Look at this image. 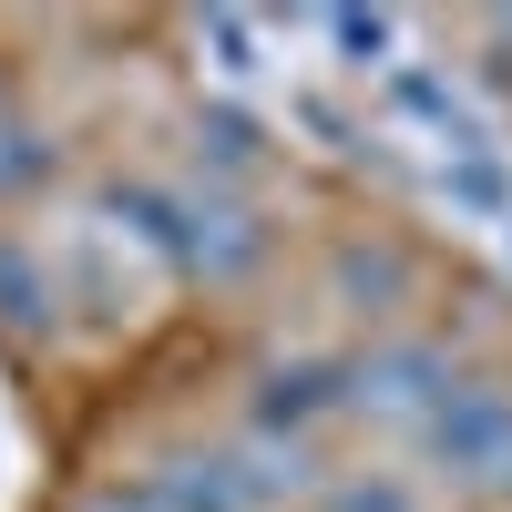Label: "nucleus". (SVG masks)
I'll return each mask as SVG.
<instances>
[{"label": "nucleus", "instance_id": "nucleus-1", "mask_svg": "<svg viewBox=\"0 0 512 512\" xmlns=\"http://www.w3.org/2000/svg\"><path fill=\"white\" fill-rule=\"evenodd\" d=\"M431 472L472 502H512V379H461L431 431Z\"/></svg>", "mask_w": 512, "mask_h": 512}, {"label": "nucleus", "instance_id": "nucleus-2", "mask_svg": "<svg viewBox=\"0 0 512 512\" xmlns=\"http://www.w3.org/2000/svg\"><path fill=\"white\" fill-rule=\"evenodd\" d=\"M451 390H461L451 349H431V338H369L359 379H349V410L359 420H390V431H431Z\"/></svg>", "mask_w": 512, "mask_h": 512}, {"label": "nucleus", "instance_id": "nucleus-3", "mask_svg": "<svg viewBox=\"0 0 512 512\" xmlns=\"http://www.w3.org/2000/svg\"><path fill=\"white\" fill-rule=\"evenodd\" d=\"M349 379H359V359H328V349L267 359V369L246 379V420H256V441H308L318 420L349 410Z\"/></svg>", "mask_w": 512, "mask_h": 512}, {"label": "nucleus", "instance_id": "nucleus-4", "mask_svg": "<svg viewBox=\"0 0 512 512\" xmlns=\"http://www.w3.org/2000/svg\"><path fill=\"white\" fill-rule=\"evenodd\" d=\"M267 216H256L246 195H226V185H185V277H205V287H236V277H256L267 267Z\"/></svg>", "mask_w": 512, "mask_h": 512}, {"label": "nucleus", "instance_id": "nucleus-5", "mask_svg": "<svg viewBox=\"0 0 512 512\" xmlns=\"http://www.w3.org/2000/svg\"><path fill=\"white\" fill-rule=\"evenodd\" d=\"M328 297H338L349 318L390 328L410 297H420V256H410L400 236H338V246H328Z\"/></svg>", "mask_w": 512, "mask_h": 512}, {"label": "nucleus", "instance_id": "nucleus-6", "mask_svg": "<svg viewBox=\"0 0 512 512\" xmlns=\"http://www.w3.org/2000/svg\"><path fill=\"white\" fill-rule=\"evenodd\" d=\"M62 308H72V287H62L52 256H41V236H0V328L11 338H52Z\"/></svg>", "mask_w": 512, "mask_h": 512}, {"label": "nucleus", "instance_id": "nucleus-7", "mask_svg": "<svg viewBox=\"0 0 512 512\" xmlns=\"http://www.w3.org/2000/svg\"><path fill=\"white\" fill-rule=\"evenodd\" d=\"M390 103L420 123V134H441L451 154H492V144H482V123L461 113V93H451V82H441L431 62H390Z\"/></svg>", "mask_w": 512, "mask_h": 512}, {"label": "nucleus", "instance_id": "nucleus-8", "mask_svg": "<svg viewBox=\"0 0 512 512\" xmlns=\"http://www.w3.org/2000/svg\"><path fill=\"white\" fill-rule=\"evenodd\" d=\"M195 154H205V185H246L267 164V123L236 113V103H205L195 113Z\"/></svg>", "mask_w": 512, "mask_h": 512}, {"label": "nucleus", "instance_id": "nucleus-9", "mask_svg": "<svg viewBox=\"0 0 512 512\" xmlns=\"http://www.w3.org/2000/svg\"><path fill=\"white\" fill-rule=\"evenodd\" d=\"M308 512H420V492L410 472H328Z\"/></svg>", "mask_w": 512, "mask_h": 512}, {"label": "nucleus", "instance_id": "nucleus-10", "mask_svg": "<svg viewBox=\"0 0 512 512\" xmlns=\"http://www.w3.org/2000/svg\"><path fill=\"white\" fill-rule=\"evenodd\" d=\"M441 195L472 205V216H502V226H512V175H502V154H451V164H441Z\"/></svg>", "mask_w": 512, "mask_h": 512}, {"label": "nucleus", "instance_id": "nucleus-11", "mask_svg": "<svg viewBox=\"0 0 512 512\" xmlns=\"http://www.w3.org/2000/svg\"><path fill=\"white\" fill-rule=\"evenodd\" d=\"M328 41H338V62H349V72H390L400 21H390V11H328Z\"/></svg>", "mask_w": 512, "mask_h": 512}, {"label": "nucleus", "instance_id": "nucleus-12", "mask_svg": "<svg viewBox=\"0 0 512 512\" xmlns=\"http://www.w3.org/2000/svg\"><path fill=\"white\" fill-rule=\"evenodd\" d=\"M41 175H52V144H41L31 123H21L11 103H0V195H31Z\"/></svg>", "mask_w": 512, "mask_h": 512}, {"label": "nucleus", "instance_id": "nucleus-13", "mask_svg": "<svg viewBox=\"0 0 512 512\" xmlns=\"http://www.w3.org/2000/svg\"><path fill=\"white\" fill-rule=\"evenodd\" d=\"M195 41L216 52V72H226V82H246V72H256V21H236V11H205V21H195Z\"/></svg>", "mask_w": 512, "mask_h": 512}, {"label": "nucleus", "instance_id": "nucleus-14", "mask_svg": "<svg viewBox=\"0 0 512 512\" xmlns=\"http://www.w3.org/2000/svg\"><path fill=\"white\" fill-rule=\"evenodd\" d=\"M72 512H164V502H154L144 482H103V492H82Z\"/></svg>", "mask_w": 512, "mask_h": 512}, {"label": "nucleus", "instance_id": "nucleus-15", "mask_svg": "<svg viewBox=\"0 0 512 512\" xmlns=\"http://www.w3.org/2000/svg\"><path fill=\"white\" fill-rule=\"evenodd\" d=\"M482 31H492V52H512V11H492V21H482Z\"/></svg>", "mask_w": 512, "mask_h": 512}]
</instances>
